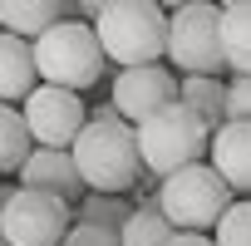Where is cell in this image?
<instances>
[{
  "label": "cell",
  "mask_w": 251,
  "mask_h": 246,
  "mask_svg": "<svg viewBox=\"0 0 251 246\" xmlns=\"http://www.w3.org/2000/svg\"><path fill=\"white\" fill-rule=\"evenodd\" d=\"M74 226L69 202L15 187L5 192V207H0V246H64Z\"/></svg>",
  "instance_id": "obj_7"
},
{
  "label": "cell",
  "mask_w": 251,
  "mask_h": 246,
  "mask_svg": "<svg viewBox=\"0 0 251 246\" xmlns=\"http://www.w3.org/2000/svg\"><path fill=\"white\" fill-rule=\"evenodd\" d=\"M226 123H251V74L226 79Z\"/></svg>",
  "instance_id": "obj_20"
},
{
  "label": "cell",
  "mask_w": 251,
  "mask_h": 246,
  "mask_svg": "<svg viewBox=\"0 0 251 246\" xmlns=\"http://www.w3.org/2000/svg\"><path fill=\"white\" fill-rule=\"evenodd\" d=\"M128 217H133L128 197H108V192H89V197L74 207V221H84V226H108V231H123Z\"/></svg>",
  "instance_id": "obj_18"
},
{
  "label": "cell",
  "mask_w": 251,
  "mask_h": 246,
  "mask_svg": "<svg viewBox=\"0 0 251 246\" xmlns=\"http://www.w3.org/2000/svg\"><path fill=\"white\" fill-rule=\"evenodd\" d=\"M35 49V69H40V84H54V89H69V94H84L103 79L108 69V54L94 35V25L84 20H64L54 25L45 40L30 45Z\"/></svg>",
  "instance_id": "obj_3"
},
{
  "label": "cell",
  "mask_w": 251,
  "mask_h": 246,
  "mask_svg": "<svg viewBox=\"0 0 251 246\" xmlns=\"http://www.w3.org/2000/svg\"><path fill=\"white\" fill-rule=\"evenodd\" d=\"M0 207H5V192H0Z\"/></svg>",
  "instance_id": "obj_23"
},
{
  "label": "cell",
  "mask_w": 251,
  "mask_h": 246,
  "mask_svg": "<svg viewBox=\"0 0 251 246\" xmlns=\"http://www.w3.org/2000/svg\"><path fill=\"white\" fill-rule=\"evenodd\" d=\"M74 20L69 0H0V30L15 35V40H45L54 25Z\"/></svg>",
  "instance_id": "obj_12"
},
{
  "label": "cell",
  "mask_w": 251,
  "mask_h": 246,
  "mask_svg": "<svg viewBox=\"0 0 251 246\" xmlns=\"http://www.w3.org/2000/svg\"><path fill=\"white\" fill-rule=\"evenodd\" d=\"M222 59L231 79L251 74V0L222 5Z\"/></svg>",
  "instance_id": "obj_14"
},
{
  "label": "cell",
  "mask_w": 251,
  "mask_h": 246,
  "mask_svg": "<svg viewBox=\"0 0 251 246\" xmlns=\"http://www.w3.org/2000/svg\"><path fill=\"white\" fill-rule=\"evenodd\" d=\"M207 148H212V128L202 118H192L182 103L138 123V158H143V172H153L158 182H168L182 168H197Z\"/></svg>",
  "instance_id": "obj_6"
},
{
  "label": "cell",
  "mask_w": 251,
  "mask_h": 246,
  "mask_svg": "<svg viewBox=\"0 0 251 246\" xmlns=\"http://www.w3.org/2000/svg\"><path fill=\"white\" fill-rule=\"evenodd\" d=\"M64 246H123V236L108 231V226H84V221H74L69 236H64Z\"/></svg>",
  "instance_id": "obj_21"
},
{
  "label": "cell",
  "mask_w": 251,
  "mask_h": 246,
  "mask_svg": "<svg viewBox=\"0 0 251 246\" xmlns=\"http://www.w3.org/2000/svg\"><path fill=\"white\" fill-rule=\"evenodd\" d=\"M212 241L217 246H251V197H236L231 202V212L217 221Z\"/></svg>",
  "instance_id": "obj_19"
},
{
  "label": "cell",
  "mask_w": 251,
  "mask_h": 246,
  "mask_svg": "<svg viewBox=\"0 0 251 246\" xmlns=\"http://www.w3.org/2000/svg\"><path fill=\"white\" fill-rule=\"evenodd\" d=\"M177 89L182 79L168 69V64H143V69H118L113 74V94H108V108L123 118V123H148L158 118L163 108L177 103Z\"/></svg>",
  "instance_id": "obj_9"
},
{
  "label": "cell",
  "mask_w": 251,
  "mask_h": 246,
  "mask_svg": "<svg viewBox=\"0 0 251 246\" xmlns=\"http://www.w3.org/2000/svg\"><path fill=\"white\" fill-rule=\"evenodd\" d=\"M25 128L35 138V148H59L69 153L79 143V133L89 128V108H84V94H69V89H54V84H40L25 103Z\"/></svg>",
  "instance_id": "obj_8"
},
{
  "label": "cell",
  "mask_w": 251,
  "mask_h": 246,
  "mask_svg": "<svg viewBox=\"0 0 251 246\" xmlns=\"http://www.w3.org/2000/svg\"><path fill=\"white\" fill-rule=\"evenodd\" d=\"M168 246H217V241H212V236H197V231H177Z\"/></svg>",
  "instance_id": "obj_22"
},
{
  "label": "cell",
  "mask_w": 251,
  "mask_h": 246,
  "mask_svg": "<svg viewBox=\"0 0 251 246\" xmlns=\"http://www.w3.org/2000/svg\"><path fill=\"white\" fill-rule=\"evenodd\" d=\"M177 103H182L192 118H202L207 128L217 133L222 123H226V79H182Z\"/></svg>",
  "instance_id": "obj_15"
},
{
  "label": "cell",
  "mask_w": 251,
  "mask_h": 246,
  "mask_svg": "<svg viewBox=\"0 0 251 246\" xmlns=\"http://www.w3.org/2000/svg\"><path fill=\"white\" fill-rule=\"evenodd\" d=\"M94 35L118 69H143L168 59V10L158 0H108L94 20Z\"/></svg>",
  "instance_id": "obj_2"
},
{
  "label": "cell",
  "mask_w": 251,
  "mask_h": 246,
  "mask_svg": "<svg viewBox=\"0 0 251 246\" xmlns=\"http://www.w3.org/2000/svg\"><path fill=\"white\" fill-rule=\"evenodd\" d=\"M35 89H40V69H35L30 40H15V35L0 30V103L20 108Z\"/></svg>",
  "instance_id": "obj_13"
},
{
  "label": "cell",
  "mask_w": 251,
  "mask_h": 246,
  "mask_svg": "<svg viewBox=\"0 0 251 246\" xmlns=\"http://www.w3.org/2000/svg\"><path fill=\"white\" fill-rule=\"evenodd\" d=\"M118 236H123V246H168L177 231H173V221L148 202V207H133V217L123 221V231H118Z\"/></svg>",
  "instance_id": "obj_17"
},
{
  "label": "cell",
  "mask_w": 251,
  "mask_h": 246,
  "mask_svg": "<svg viewBox=\"0 0 251 246\" xmlns=\"http://www.w3.org/2000/svg\"><path fill=\"white\" fill-rule=\"evenodd\" d=\"M217 177L236 192V197H251V123H222L212 133V148H207Z\"/></svg>",
  "instance_id": "obj_11"
},
{
  "label": "cell",
  "mask_w": 251,
  "mask_h": 246,
  "mask_svg": "<svg viewBox=\"0 0 251 246\" xmlns=\"http://www.w3.org/2000/svg\"><path fill=\"white\" fill-rule=\"evenodd\" d=\"M74 168L84 177L89 192H108V197H128V187L143 177V158H138V128L123 123L113 108H94L89 128L79 133V143L69 148Z\"/></svg>",
  "instance_id": "obj_1"
},
{
  "label": "cell",
  "mask_w": 251,
  "mask_h": 246,
  "mask_svg": "<svg viewBox=\"0 0 251 246\" xmlns=\"http://www.w3.org/2000/svg\"><path fill=\"white\" fill-rule=\"evenodd\" d=\"M30 153H35V138L25 128V113L10 108V103H0V177H10V172L20 177Z\"/></svg>",
  "instance_id": "obj_16"
},
{
  "label": "cell",
  "mask_w": 251,
  "mask_h": 246,
  "mask_svg": "<svg viewBox=\"0 0 251 246\" xmlns=\"http://www.w3.org/2000/svg\"><path fill=\"white\" fill-rule=\"evenodd\" d=\"M168 64L177 79H222V5L187 0L168 15Z\"/></svg>",
  "instance_id": "obj_4"
},
{
  "label": "cell",
  "mask_w": 251,
  "mask_h": 246,
  "mask_svg": "<svg viewBox=\"0 0 251 246\" xmlns=\"http://www.w3.org/2000/svg\"><path fill=\"white\" fill-rule=\"evenodd\" d=\"M231 202H236V192L217 177L212 163H197V168L173 172L158 187V197H153V207L173 221V231H197V236L217 231V221L231 212Z\"/></svg>",
  "instance_id": "obj_5"
},
{
  "label": "cell",
  "mask_w": 251,
  "mask_h": 246,
  "mask_svg": "<svg viewBox=\"0 0 251 246\" xmlns=\"http://www.w3.org/2000/svg\"><path fill=\"white\" fill-rule=\"evenodd\" d=\"M20 187L30 192H45V197H59V202H84V177L74 168V153H59V148H35L30 163L20 168Z\"/></svg>",
  "instance_id": "obj_10"
}]
</instances>
